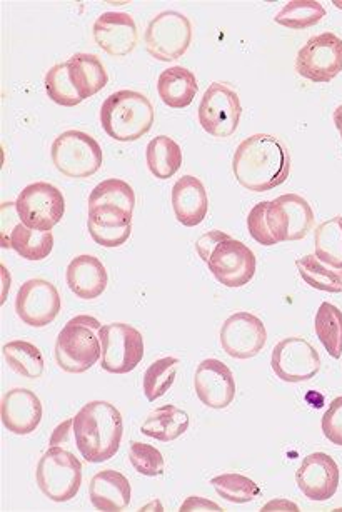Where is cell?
I'll use <instances>...</instances> for the list:
<instances>
[{"instance_id":"1","label":"cell","mask_w":342,"mask_h":512,"mask_svg":"<svg viewBox=\"0 0 342 512\" xmlns=\"http://www.w3.org/2000/svg\"><path fill=\"white\" fill-rule=\"evenodd\" d=\"M314 227V211L299 194H284L262 201L247 216V231L264 247L281 242L302 241Z\"/></svg>"},{"instance_id":"2","label":"cell","mask_w":342,"mask_h":512,"mask_svg":"<svg viewBox=\"0 0 342 512\" xmlns=\"http://www.w3.org/2000/svg\"><path fill=\"white\" fill-rule=\"evenodd\" d=\"M232 172L247 191H272L291 174V156L277 137L254 134L237 147Z\"/></svg>"},{"instance_id":"3","label":"cell","mask_w":342,"mask_h":512,"mask_svg":"<svg viewBox=\"0 0 342 512\" xmlns=\"http://www.w3.org/2000/svg\"><path fill=\"white\" fill-rule=\"evenodd\" d=\"M72 432L87 462L109 461L116 456L124 436L121 411L111 402H89L72 419Z\"/></svg>"},{"instance_id":"4","label":"cell","mask_w":342,"mask_h":512,"mask_svg":"<svg viewBox=\"0 0 342 512\" xmlns=\"http://www.w3.org/2000/svg\"><path fill=\"white\" fill-rule=\"evenodd\" d=\"M154 121V106L142 92H114L101 107L102 129L114 141H139L151 131Z\"/></svg>"},{"instance_id":"5","label":"cell","mask_w":342,"mask_h":512,"mask_svg":"<svg viewBox=\"0 0 342 512\" xmlns=\"http://www.w3.org/2000/svg\"><path fill=\"white\" fill-rule=\"evenodd\" d=\"M101 322L92 316H77L67 322L56 341V361L62 371L82 374L102 357Z\"/></svg>"},{"instance_id":"6","label":"cell","mask_w":342,"mask_h":512,"mask_svg":"<svg viewBox=\"0 0 342 512\" xmlns=\"http://www.w3.org/2000/svg\"><path fill=\"white\" fill-rule=\"evenodd\" d=\"M36 477L42 494L51 501H71L81 489L82 464L72 452L52 446L37 464Z\"/></svg>"},{"instance_id":"7","label":"cell","mask_w":342,"mask_h":512,"mask_svg":"<svg viewBox=\"0 0 342 512\" xmlns=\"http://www.w3.org/2000/svg\"><path fill=\"white\" fill-rule=\"evenodd\" d=\"M51 156L57 171L71 179L94 176L104 162L99 142L82 131L62 132L52 144Z\"/></svg>"},{"instance_id":"8","label":"cell","mask_w":342,"mask_h":512,"mask_svg":"<svg viewBox=\"0 0 342 512\" xmlns=\"http://www.w3.org/2000/svg\"><path fill=\"white\" fill-rule=\"evenodd\" d=\"M16 209L22 224L36 231L51 232L66 214V199L49 182H34L19 194Z\"/></svg>"},{"instance_id":"9","label":"cell","mask_w":342,"mask_h":512,"mask_svg":"<svg viewBox=\"0 0 342 512\" xmlns=\"http://www.w3.org/2000/svg\"><path fill=\"white\" fill-rule=\"evenodd\" d=\"M102 344L101 366L111 374H127L144 359V337L136 327L112 322L99 331Z\"/></svg>"},{"instance_id":"10","label":"cell","mask_w":342,"mask_h":512,"mask_svg":"<svg viewBox=\"0 0 342 512\" xmlns=\"http://www.w3.org/2000/svg\"><path fill=\"white\" fill-rule=\"evenodd\" d=\"M191 42L192 24L181 12H161L147 26V52L156 61H176L186 54Z\"/></svg>"},{"instance_id":"11","label":"cell","mask_w":342,"mask_h":512,"mask_svg":"<svg viewBox=\"0 0 342 512\" xmlns=\"http://www.w3.org/2000/svg\"><path fill=\"white\" fill-rule=\"evenodd\" d=\"M241 116L242 106L237 92L222 82H214L209 86L197 111L202 129L209 136L219 139L236 134Z\"/></svg>"},{"instance_id":"12","label":"cell","mask_w":342,"mask_h":512,"mask_svg":"<svg viewBox=\"0 0 342 512\" xmlns=\"http://www.w3.org/2000/svg\"><path fill=\"white\" fill-rule=\"evenodd\" d=\"M296 71L314 84H327L342 72V39L332 32H322L306 42L297 52Z\"/></svg>"},{"instance_id":"13","label":"cell","mask_w":342,"mask_h":512,"mask_svg":"<svg viewBox=\"0 0 342 512\" xmlns=\"http://www.w3.org/2000/svg\"><path fill=\"white\" fill-rule=\"evenodd\" d=\"M272 371L289 384L311 381L321 369V356L302 337H286L277 342L271 356Z\"/></svg>"},{"instance_id":"14","label":"cell","mask_w":342,"mask_h":512,"mask_svg":"<svg viewBox=\"0 0 342 512\" xmlns=\"http://www.w3.org/2000/svg\"><path fill=\"white\" fill-rule=\"evenodd\" d=\"M256 256L244 242L227 237L212 252L207 267L216 277V281L224 287L246 286L256 274Z\"/></svg>"},{"instance_id":"15","label":"cell","mask_w":342,"mask_h":512,"mask_svg":"<svg viewBox=\"0 0 342 512\" xmlns=\"http://www.w3.org/2000/svg\"><path fill=\"white\" fill-rule=\"evenodd\" d=\"M61 309V294L57 287L46 279H31L24 282L17 292V316L27 326H49L51 322L56 321Z\"/></svg>"},{"instance_id":"16","label":"cell","mask_w":342,"mask_h":512,"mask_svg":"<svg viewBox=\"0 0 342 512\" xmlns=\"http://www.w3.org/2000/svg\"><path fill=\"white\" fill-rule=\"evenodd\" d=\"M267 331L264 322L251 312L241 311L227 317L221 327L222 351L234 359H251L264 349Z\"/></svg>"},{"instance_id":"17","label":"cell","mask_w":342,"mask_h":512,"mask_svg":"<svg viewBox=\"0 0 342 512\" xmlns=\"http://www.w3.org/2000/svg\"><path fill=\"white\" fill-rule=\"evenodd\" d=\"M197 397L209 409H226L236 399V379L219 359H204L194 374Z\"/></svg>"},{"instance_id":"18","label":"cell","mask_w":342,"mask_h":512,"mask_svg":"<svg viewBox=\"0 0 342 512\" xmlns=\"http://www.w3.org/2000/svg\"><path fill=\"white\" fill-rule=\"evenodd\" d=\"M339 466L326 452L304 457L296 472L297 487L309 501H329L339 487Z\"/></svg>"},{"instance_id":"19","label":"cell","mask_w":342,"mask_h":512,"mask_svg":"<svg viewBox=\"0 0 342 512\" xmlns=\"http://www.w3.org/2000/svg\"><path fill=\"white\" fill-rule=\"evenodd\" d=\"M94 41L111 57L129 56L139 42L136 21L126 12H104L92 27Z\"/></svg>"},{"instance_id":"20","label":"cell","mask_w":342,"mask_h":512,"mask_svg":"<svg viewBox=\"0 0 342 512\" xmlns=\"http://www.w3.org/2000/svg\"><path fill=\"white\" fill-rule=\"evenodd\" d=\"M0 417L7 431L16 436H27L42 422V402L36 392L16 387L7 392L0 404Z\"/></svg>"},{"instance_id":"21","label":"cell","mask_w":342,"mask_h":512,"mask_svg":"<svg viewBox=\"0 0 342 512\" xmlns=\"http://www.w3.org/2000/svg\"><path fill=\"white\" fill-rule=\"evenodd\" d=\"M87 229L99 246L116 249L126 244L132 234V216L117 207L89 209Z\"/></svg>"},{"instance_id":"22","label":"cell","mask_w":342,"mask_h":512,"mask_svg":"<svg viewBox=\"0 0 342 512\" xmlns=\"http://www.w3.org/2000/svg\"><path fill=\"white\" fill-rule=\"evenodd\" d=\"M172 209L182 226L196 227L206 219L209 197L196 176H184L172 187Z\"/></svg>"},{"instance_id":"23","label":"cell","mask_w":342,"mask_h":512,"mask_svg":"<svg viewBox=\"0 0 342 512\" xmlns=\"http://www.w3.org/2000/svg\"><path fill=\"white\" fill-rule=\"evenodd\" d=\"M67 286L77 297L92 301L104 294L109 284L106 266L97 257L82 254L67 267Z\"/></svg>"},{"instance_id":"24","label":"cell","mask_w":342,"mask_h":512,"mask_svg":"<svg viewBox=\"0 0 342 512\" xmlns=\"http://www.w3.org/2000/svg\"><path fill=\"white\" fill-rule=\"evenodd\" d=\"M89 497L99 511H124L131 504V482L119 471L104 469L92 477Z\"/></svg>"},{"instance_id":"25","label":"cell","mask_w":342,"mask_h":512,"mask_svg":"<svg viewBox=\"0 0 342 512\" xmlns=\"http://www.w3.org/2000/svg\"><path fill=\"white\" fill-rule=\"evenodd\" d=\"M197 91L199 86H197L196 74L186 67H169L162 72L157 81L159 97L171 109H186L191 106Z\"/></svg>"},{"instance_id":"26","label":"cell","mask_w":342,"mask_h":512,"mask_svg":"<svg viewBox=\"0 0 342 512\" xmlns=\"http://www.w3.org/2000/svg\"><path fill=\"white\" fill-rule=\"evenodd\" d=\"M67 67L72 86L76 87L82 101L96 96L109 82L106 67L94 54H74L67 61Z\"/></svg>"},{"instance_id":"27","label":"cell","mask_w":342,"mask_h":512,"mask_svg":"<svg viewBox=\"0 0 342 512\" xmlns=\"http://www.w3.org/2000/svg\"><path fill=\"white\" fill-rule=\"evenodd\" d=\"M187 429H189V414L172 404L157 407L141 426L144 436L161 442L176 441L182 434H186Z\"/></svg>"},{"instance_id":"28","label":"cell","mask_w":342,"mask_h":512,"mask_svg":"<svg viewBox=\"0 0 342 512\" xmlns=\"http://www.w3.org/2000/svg\"><path fill=\"white\" fill-rule=\"evenodd\" d=\"M146 161L149 171L156 179H171L182 166L181 146L169 136H157L147 144Z\"/></svg>"},{"instance_id":"29","label":"cell","mask_w":342,"mask_h":512,"mask_svg":"<svg viewBox=\"0 0 342 512\" xmlns=\"http://www.w3.org/2000/svg\"><path fill=\"white\" fill-rule=\"evenodd\" d=\"M6 247L14 249L26 261H44L54 249V236L52 232L36 231L19 221L12 229Z\"/></svg>"},{"instance_id":"30","label":"cell","mask_w":342,"mask_h":512,"mask_svg":"<svg viewBox=\"0 0 342 512\" xmlns=\"http://www.w3.org/2000/svg\"><path fill=\"white\" fill-rule=\"evenodd\" d=\"M314 331L332 359L342 356V311L331 302H322L314 317Z\"/></svg>"},{"instance_id":"31","label":"cell","mask_w":342,"mask_h":512,"mask_svg":"<svg viewBox=\"0 0 342 512\" xmlns=\"http://www.w3.org/2000/svg\"><path fill=\"white\" fill-rule=\"evenodd\" d=\"M297 272L307 286L316 291L341 294L342 269H334L317 259L316 254L299 257L296 261Z\"/></svg>"},{"instance_id":"32","label":"cell","mask_w":342,"mask_h":512,"mask_svg":"<svg viewBox=\"0 0 342 512\" xmlns=\"http://www.w3.org/2000/svg\"><path fill=\"white\" fill-rule=\"evenodd\" d=\"M314 252L327 266L342 269V216L332 217L316 227Z\"/></svg>"},{"instance_id":"33","label":"cell","mask_w":342,"mask_h":512,"mask_svg":"<svg viewBox=\"0 0 342 512\" xmlns=\"http://www.w3.org/2000/svg\"><path fill=\"white\" fill-rule=\"evenodd\" d=\"M326 17V9L317 0H291L282 7L274 21L291 31H306Z\"/></svg>"},{"instance_id":"34","label":"cell","mask_w":342,"mask_h":512,"mask_svg":"<svg viewBox=\"0 0 342 512\" xmlns=\"http://www.w3.org/2000/svg\"><path fill=\"white\" fill-rule=\"evenodd\" d=\"M2 354L6 357L7 364L22 377L39 379L44 374V357L41 349L32 342H7L6 346L2 347Z\"/></svg>"},{"instance_id":"35","label":"cell","mask_w":342,"mask_h":512,"mask_svg":"<svg viewBox=\"0 0 342 512\" xmlns=\"http://www.w3.org/2000/svg\"><path fill=\"white\" fill-rule=\"evenodd\" d=\"M102 206L117 207L132 216L136 207V192L129 182L121 179L102 181L94 187V191L89 196V209Z\"/></svg>"},{"instance_id":"36","label":"cell","mask_w":342,"mask_h":512,"mask_svg":"<svg viewBox=\"0 0 342 512\" xmlns=\"http://www.w3.org/2000/svg\"><path fill=\"white\" fill-rule=\"evenodd\" d=\"M211 484L224 501L232 504H247L261 496V487L257 486L256 482L236 472L212 477Z\"/></svg>"},{"instance_id":"37","label":"cell","mask_w":342,"mask_h":512,"mask_svg":"<svg viewBox=\"0 0 342 512\" xmlns=\"http://www.w3.org/2000/svg\"><path fill=\"white\" fill-rule=\"evenodd\" d=\"M177 367H179V359L176 357H162L147 367L144 381H142L147 401H157L159 397L167 394L176 382Z\"/></svg>"},{"instance_id":"38","label":"cell","mask_w":342,"mask_h":512,"mask_svg":"<svg viewBox=\"0 0 342 512\" xmlns=\"http://www.w3.org/2000/svg\"><path fill=\"white\" fill-rule=\"evenodd\" d=\"M46 92L49 99L59 106L76 107L82 102L76 87L72 86L67 62L56 64L49 69L46 74Z\"/></svg>"},{"instance_id":"39","label":"cell","mask_w":342,"mask_h":512,"mask_svg":"<svg viewBox=\"0 0 342 512\" xmlns=\"http://www.w3.org/2000/svg\"><path fill=\"white\" fill-rule=\"evenodd\" d=\"M129 461H131L132 467L142 476H162L166 471V461H164L162 452L151 444H144V442H131Z\"/></svg>"},{"instance_id":"40","label":"cell","mask_w":342,"mask_h":512,"mask_svg":"<svg viewBox=\"0 0 342 512\" xmlns=\"http://www.w3.org/2000/svg\"><path fill=\"white\" fill-rule=\"evenodd\" d=\"M321 427L327 441L342 447V396L329 404V409L322 416Z\"/></svg>"},{"instance_id":"41","label":"cell","mask_w":342,"mask_h":512,"mask_svg":"<svg viewBox=\"0 0 342 512\" xmlns=\"http://www.w3.org/2000/svg\"><path fill=\"white\" fill-rule=\"evenodd\" d=\"M229 234L222 231H209L204 236L199 237L196 242V251L202 261L206 262L211 259L212 252L222 241H226Z\"/></svg>"},{"instance_id":"42","label":"cell","mask_w":342,"mask_h":512,"mask_svg":"<svg viewBox=\"0 0 342 512\" xmlns=\"http://www.w3.org/2000/svg\"><path fill=\"white\" fill-rule=\"evenodd\" d=\"M181 511H222V509L216 502L209 501L206 497L191 496L187 497L186 502L182 504Z\"/></svg>"},{"instance_id":"43","label":"cell","mask_w":342,"mask_h":512,"mask_svg":"<svg viewBox=\"0 0 342 512\" xmlns=\"http://www.w3.org/2000/svg\"><path fill=\"white\" fill-rule=\"evenodd\" d=\"M262 511H299V507L287 499H274L267 502L266 506L262 507Z\"/></svg>"},{"instance_id":"44","label":"cell","mask_w":342,"mask_h":512,"mask_svg":"<svg viewBox=\"0 0 342 512\" xmlns=\"http://www.w3.org/2000/svg\"><path fill=\"white\" fill-rule=\"evenodd\" d=\"M332 119H334V126H336L337 131H339V134H341L342 137V104L341 106L336 107V111H334Z\"/></svg>"}]
</instances>
